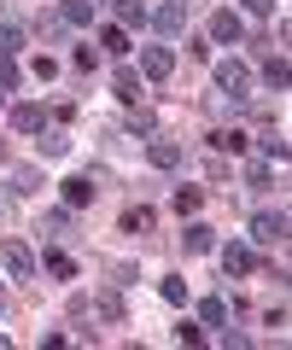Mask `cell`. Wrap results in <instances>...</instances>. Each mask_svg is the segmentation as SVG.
<instances>
[{
  "label": "cell",
  "mask_w": 292,
  "mask_h": 350,
  "mask_svg": "<svg viewBox=\"0 0 292 350\" xmlns=\"http://www.w3.org/2000/svg\"><path fill=\"white\" fill-rule=\"evenodd\" d=\"M199 338H204V327H193V321L176 327V345H199Z\"/></svg>",
  "instance_id": "33"
},
{
  "label": "cell",
  "mask_w": 292,
  "mask_h": 350,
  "mask_svg": "<svg viewBox=\"0 0 292 350\" xmlns=\"http://www.w3.org/2000/svg\"><path fill=\"white\" fill-rule=\"evenodd\" d=\"M94 193H100V187H94L88 175H70V181H64V204H70V211H82V204H94Z\"/></svg>",
  "instance_id": "13"
},
{
  "label": "cell",
  "mask_w": 292,
  "mask_h": 350,
  "mask_svg": "<svg viewBox=\"0 0 292 350\" xmlns=\"http://www.w3.org/2000/svg\"><path fill=\"white\" fill-rule=\"evenodd\" d=\"M100 47L117 53V59H129V53H135V47H129V29H123V24H105V29H100Z\"/></svg>",
  "instance_id": "17"
},
{
  "label": "cell",
  "mask_w": 292,
  "mask_h": 350,
  "mask_svg": "<svg viewBox=\"0 0 292 350\" xmlns=\"http://www.w3.org/2000/svg\"><path fill=\"white\" fill-rule=\"evenodd\" d=\"M199 321H204V327H222V321H228V298H222V292L204 298V304H199Z\"/></svg>",
  "instance_id": "22"
},
{
  "label": "cell",
  "mask_w": 292,
  "mask_h": 350,
  "mask_svg": "<svg viewBox=\"0 0 292 350\" xmlns=\"http://www.w3.org/2000/svg\"><path fill=\"white\" fill-rule=\"evenodd\" d=\"M0 105H6V94H0Z\"/></svg>",
  "instance_id": "37"
},
{
  "label": "cell",
  "mask_w": 292,
  "mask_h": 350,
  "mask_svg": "<svg viewBox=\"0 0 292 350\" xmlns=\"http://www.w3.org/2000/svg\"><path fill=\"white\" fill-rule=\"evenodd\" d=\"M70 152V135L64 129H41V158H64Z\"/></svg>",
  "instance_id": "21"
},
{
  "label": "cell",
  "mask_w": 292,
  "mask_h": 350,
  "mask_svg": "<svg viewBox=\"0 0 292 350\" xmlns=\"http://www.w3.org/2000/svg\"><path fill=\"white\" fill-rule=\"evenodd\" d=\"M111 12H117V24H123V29L146 24V6H140V0H111Z\"/></svg>",
  "instance_id": "18"
},
{
  "label": "cell",
  "mask_w": 292,
  "mask_h": 350,
  "mask_svg": "<svg viewBox=\"0 0 292 350\" xmlns=\"http://www.w3.org/2000/svg\"><path fill=\"white\" fill-rule=\"evenodd\" d=\"M0 310H6V292H0Z\"/></svg>",
  "instance_id": "36"
},
{
  "label": "cell",
  "mask_w": 292,
  "mask_h": 350,
  "mask_svg": "<svg viewBox=\"0 0 292 350\" xmlns=\"http://www.w3.org/2000/svg\"><path fill=\"white\" fill-rule=\"evenodd\" d=\"M211 140V152H245L252 140H245V129H216V135H204Z\"/></svg>",
  "instance_id": "16"
},
{
  "label": "cell",
  "mask_w": 292,
  "mask_h": 350,
  "mask_svg": "<svg viewBox=\"0 0 292 350\" xmlns=\"http://www.w3.org/2000/svg\"><path fill=\"white\" fill-rule=\"evenodd\" d=\"M287 82H292L287 59H269V64H263V88H269V94H287Z\"/></svg>",
  "instance_id": "19"
},
{
  "label": "cell",
  "mask_w": 292,
  "mask_h": 350,
  "mask_svg": "<svg viewBox=\"0 0 292 350\" xmlns=\"http://www.w3.org/2000/svg\"><path fill=\"white\" fill-rule=\"evenodd\" d=\"M59 18L64 24H94V18H100V0H64Z\"/></svg>",
  "instance_id": "15"
},
{
  "label": "cell",
  "mask_w": 292,
  "mask_h": 350,
  "mask_svg": "<svg viewBox=\"0 0 292 350\" xmlns=\"http://www.w3.org/2000/svg\"><path fill=\"white\" fill-rule=\"evenodd\" d=\"M170 70H176V53L170 47H146L140 53V76H146V82H164Z\"/></svg>",
  "instance_id": "8"
},
{
  "label": "cell",
  "mask_w": 292,
  "mask_h": 350,
  "mask_svg": "<svg viewBox=\"0 0 292 350\" xmlns=\"http://www.w3.org/2000/svg\"><path fill=\"white\" fill-rule=\"evenodd\" d=\"M158 292H164V304H187V280H181V275H170Z\"/></svg>",
  "instance_id": "29"
},
{
  "label": "cell",
  "mask_w": 292,
  "mask_h": 350,
  "mask_svg": "<svg viewBox=\"0 0 292 350\" xmlns=\"http://www.w3.org/2000/svg\"><path fill=\"white\" fill-rule=\"evenodd\" d=\"M257 146H263L275 163H287V135H280V129H263V135H257Z\"/></svg>",
  "instance_id": "23"
},
{
  "label": "cell",
  "mask_w": 292,
  "mask_h": 350,
  "mask_svg": "<svg viewBox=\"0 0 292 350\" xmlns=\"http://www.w3.org/2000/svg\"><path fill=\"white\" fill-rule=\"evenodd\" d=\"M252 239L257 245H287V211H257L252 216Z\"/></svg>",
  "instance_id": "3"
},
{
  "label": "cell",
  "mask_w": 292,
  "mask_h": 350,
  "mask_svg": "<svg viewBox=\"0 0 292 350\" xmlns=\"http://www.w3.org/2000/svg\"><path fill=\"white\" fill-rule=\"evenodd\" d=\"M41 187H47V175H41L36 163H18V170H12V193H24V199H29V193H41Z\"/></svg>",
  "instance_id": "14"
},
{
  "label": "cell",
  "mask_w": 292,
  "mask_h": 350,
  "mask_svg": "<svg viewBox=\"0 0 292 350\" xmlns=\"http://www.w3.org/2000/svg\"><path fill=\"white\" fill-rule=\"evenodd\" d=\"M18 47H24V29H18V24H0V53H18Z\"/></svg>",
  "instance_id": "30"
},
{
  "label": "cell",
  "mask_w": 292,
  "mask_h": 350,
  "mask_svg": "<svg viewBox=\"0 0 292 350\" xmlns=\"http://www.w3.org/2000/svg\"><path fill=\"white\" fill-rule=\"evenodd\" d=\"M135 280H140V275L129 269V262H111V286H135Z\"/></svg>",
  "instance_id": "32"
},
{
  "label": "cell",
  "mask_w": 292,
  "mask_h": 350,
  "mask_svg": "<svg viewBox=\"0 0 292 350\" xmlns=\"http://www.w3.org/2000/svg\"><path fill=\"white\" fill-rule=\"evenodd\" d=\"M47 105H36V100H18L12 105V129H18V135H41V129H47Z\"/></svg>",
  "instance_id": "6"
},
{
  "label": "cell",
  "mask_w": 292,
  "mask_h": 350,
  "mask_svg": "<svg viewBox=\"0 0 292 350\" xmlns=\"http://www.w3.org/2000/svg\"><path fill=\"white\" fill-rule=\"evenodd\" d=\"M111 94H117L123 105H140V100H146V76H135V70L123 64V70L111 76Z\"/></svg>",
  "instance_id": "9"
},
{
  "label": "cell",
  "mask_w": 292,
  "mask_h": 350,
  "mask_svg": "<svg viewBox=\"0 0 292 350\" xmlns=\"http://www.w3.org/2000/svg\"><path fill=\"white\" fill-rule=\"evenodd\" d=\"M240 6H245L252 18H269V12H275V0H240Z\"/></svg>",
  "instance_id": "34"
},
{
  "label": "cell",
  "mask_w": 292,
  "mask_h": 350,
  "mask_svg": "<svg viewBox=\"0 0 292 350\" xmlns=\"http://www.w3.org/2000/svg\"><path fill=\"white\" fill-rule=\"evenodd\" d=\"M36 36H41V41H59V36H64V18H59V12H41V18H36Z\"/></svg>",
  "instance_id": "26"
},
{
  "label": "cell",
  "mask_w": 292,
  "mask_h": 350,
  "mask_svg": "<svg viewBox=\"0 0 292 350\" xmlns=\"http://www.w3.org/2000/svg\"><path fill=\"white\" fill-rule=\"evenodd\" d=\"M6 163H12V152H6V140H0V170H6Z\"/></svg>",
  "instance_id": "35"
},
{
  "label": "cell",
  "mask_w": 292,
  "mask_h": 350,
  "mask_svg": "<svg viewBox=\"0 0 292 350\" xmlns=\"http://www.w3.org/2000/svg\"><path fill=\"white\" fill-rule=\"evenodd\" d=\"M41 262H47V269H53V275H59V280H77V262L64 257V251H47V257H41Z\"/></svg>",
  "instance_id": "27"
},
{
  "label": "cell",
  "mask_w": 292,
  "mask_h": 350,
  "mask_svg": "<svg viewBox=\"0 0 292 350\" xmlns=\"http://www.w3.org/2000/svg\"><path fill=\"white\" fill-rule=\"evenodd\" d=\"M70 64H77V70H100V53H94V47H88V41H82V47H77V53H70Z\"/></svg>",
  "instance_id": "31"
},
{
  "label": "cell",
  "mask_w": 292,
  "mask_h": 350,
  "mask_svg": "<svg viewBox=\"0 0 292 350\" xmlns=\"http://www.w3.org/2000/svg\"><path fill=\"white\" fill-rule=\"evenodd\" d=\"M70 310H77V315H94V321H123V298H117V292H100V298H77V304H70Z\"/></svg>",
  "instance_id": "4"
},
{
  "label": "cell",
  "mask_w": 292,
  "mask_h": 350,
  "mask_svg": "<svg viewBox=\"0 0 292 350\" xmlns=\"http://www.w3.org/2000/svg\"><path fill=\"white\" fill-rule=\"evenodd\" d=\"M41 228H47V239H64V228H70V204H64V211H47Z\"/></svg>",
  "instance_id": "25"
},
{
  "label": "cell",
  "mask_w": 292,
  "mask_h": 350,
  "mask_svg": "<svg viewBox=\"0 0 292 350\" xmlns=\"http://www.w3.org/2000/svg\"><path fill=\"white\" fill-rule=\"evenodd\" d=\"M216 88H222V100L245 105V100H252V94H245V88H252V70H245L240 59H222V64H216Z\"/></svg>",
  "instance_id": "1"
},
{
  "label": "cell",
  "mask_w": 292,
  "mask_h": 350,
  "mask_svg": "<svg viewBox=\"0 0 292 350\" xmlns=\"http://www.w3.org/2000/svg\"><path fill=\"white\" fill-rule=\"evenodd\" d=\"M181 245H187L193 257H204V251H216V228L211 222H187L181 228Z\"/></svg>",
  "instance_id": "12"
},
{
  "label": "cell",
  "mask_w": 292,
  "mask_h": 350,
  "mask_svg": "<svg viewBox=\"0 0 292 350\" xmlns=\"http://www.w3.org/2000/svg\"><path fill=\"white\" fill-rule=\"evenodd\" d=\"M222 269H228L234 280H245L257 269V257H252V245H240V239H228V245H222Z\"/></svg>",
  "instance_id": "10"
},
{
  "label": "cell",
  "mask_w": 292,
  "mask_h": 350,
  "mask_svg": "<svg viewBox=\"0 0 292 350\" xmlns=\"http://www.w3.org/2000/svg\"><path fill=\"white\" fill-rule=\"evenodd\" d=\"M199 204H204V187H176V211L181 216H199Z\"/></svg>",
  "instance_id": "24"
},
{
  "label": "cell",
  "mask_w": 292,
  "mask_h": 350,
  "mask_svg": "<svg viewBox=\"0 0 292 350\" xmlns=\"http://www.w3.org/2000/svg\"><path fill=\"white\" fill-rule=\"evenodd\" d=\"M146 158H152V170H181V140L146 135Z\"/></svg>",
  "instance_id": "7"
},
{
  "label": "cell",
  "mask_w": 292,
  "mask_h": 350,
  "mask_svg": "<svg viewBox=\"0 0 292 350\" xmlns=\"http://www.w3.org/2000/svg\"><path fill=\"white\" fill-rule=\"evenodd\" d=\"M146 24H152L164 41H176L181 29H187V6H181V0H176V6H158V12H146Z\"/></svg>",
  "instance_id": "5"
},
{
  "label": "cell",
  "mask_w": 292,
  "mask_h": 350,
  "mask_svg": "<svg viewBox=\"0 0 292 350\" xmlns=\"http://www.w3.org/2000/svg\"><path fill=\"white\" fill-rule=\"evenodd\" d=\"M240 36H245L240 12H228V6H222V12H211V41H222V47H234Z\"/></svg>",
  "instance_id": "11"
},
{
  "label": "cell",
  "mask_w": 292,
  "mask_h": 350,
  "mask_svg": "<svg viewBox=\"0 0 292 350\" xmlns=\"http://www.w3.org/2000/svg\"><path fill=\"white\" fill-rule=\"evenodd\" d=\"M123 234H152V211H146V204H129L123 211Z\"/></svg>",
  "instance_id": "20"
},
{
  "label": "cell",
  "mask_w": 292,
  "mask_h": 350,
  "mask_svg": "<svg viewBox=\"0 0 292 350\" xmlns=\"http://www.w3.org/2000/svg\"><path fill=\"white\" fill-rule=\"evenodd\" d=\"M0 262H6L12 280H36V251H29L24 239H0Z\"/></svg>",
  "instance_id": "2"
},
{
  "label": "cell",
  "mask_w": 292,
  "mask_h": 350,
  "mask_svg": "<svg viewBox=\"0 0 292 350\" xmlns=\"http://www.w3.org/2000/svg\"><path fill=\"white\" fill-rule=\"evenodd\" d=\"M12 88H18V59L0 53V94H12Z\"/></svg>",
  "instance_id": "28"
}]
</instances>
